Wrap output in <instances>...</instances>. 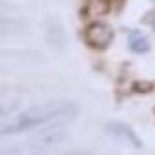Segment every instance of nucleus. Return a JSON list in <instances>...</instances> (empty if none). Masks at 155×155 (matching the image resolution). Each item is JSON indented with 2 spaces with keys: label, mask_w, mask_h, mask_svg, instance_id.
Here are the masks:
<instances>
[{
  "label": "nucleus",
  "mask_w": 155,
  "mask_h": 155,
  "mask_svg": "<svg viewBox=\"0 0 155 155\" xmlns=\"http://www.w3.org/2000/svg\"><path fill=\"white\" fill-rule=\"evenodd\" d=\"M68 139H69L68 130H66L62 124H53V126H48V128L40 130L38 133H35L33 137H29L26 142H28L31 148L40 150V151L46 153L48 150H51V148L57 146V144L66 142Z\"/></svg>",
  "instance_id": "obj_2"
},
{
  "label": "nucleus",
  "mask_w": 155,
  "mask_h": 155,
  "mask_svg": "<svg viewBox=\"0 0 155 155\" xmlns=\"http://www.w3.org/2000/svg\"><path fill=\"white\" fill-rule=\"evenodd\" d=\"M81 108L75 101L68 99H57V101H48L42 104H35L18 115H15L9 122L2 126V135H17L24 131H31L33 128L46 126L49 122H58V120H71L79 115Z\"/></svg>",
  "instance_id": "obj_1"
},
{
  "label": "nucleus",
  "mask_w": 155,
  "mask_h": 155,
  "mask_svg": "<svg viewBox=\"0 0 155 155\" xmlns=\"http://www.w3.org/2000/svg\"><path fill=\"white\" fill-rule=\"evenodd\" d=\"M115 38V31L106 22H93L84 31V40L91 49H106Z\"/></svg>",
  "instance_id": "obj_3"
},
{
  "label": "nucleus",
  "mask_w": 155,
  "mask_h": 155,
  "mask_svg": "<svg viewBox=\"0 0 155 155\" xmlns=\"http://www.w3.org/2000/svg\"><path fill=\"white\" fill-rule=\"evenodd\" d=\"M58 155H93L90 150H71V151H64V153H58Z\"/></svg>",
  "instance_id": "obj_7"
},
{
  "label": "nucleus",
  "mask_w": 155,
  "mask_h": 155,
  "mask_svg": "<svg viewBox=\"0 0 155 155\" xmlns=\"http://www.w3.org/2000/svg\"><path fill=\"white\" fill-rule=\"evenodd\" d=\"M104 130H106V133L110 137H113L115 140H119V142H122V144H126L130 148H135V150L142 148V140L139 139V135L135 133V130L131 126L124 124V122L110 120V122H106Z\"/></svg>",
  "instance_id": "obj_4"
},
{
  "label": "nucleus",
  "mask_w": 155,
  "mask_h": 155,
  "mask_svg": "<svg viewBox=\"0 0 155 155\" xmlns=\"http://www.w3.org/2000/svg\"><path fill=\"white\" fill-rule=\"evenodd\" d=\"M153 29H155V22H153Z\"/></svg>",
  "instance_id": "obj_8"
},
{
  "label": "nucleus",
  "mask_w": 155,
  "mask_h": 155,
  "mask_svg": "<svg viewBox=\"0 0 155 155\" xmlns=\"http://www.w3.org/2000/svg\"><path fill=\"white\" fill-rule=\"evenodd\" d=\"M2 155H44V151H40V150H35V148H31L28 142H24V144H20V146H9V148H6L4 151H2Z\"/></svg>",
  "instance_id": "obj_6"
},
{
  "label": "nucleus",
  "mask_w": 155,
  "mask_h": 155,
  "mask_svg": "<svg viewBox=\"0 0 155 155\" xmlns=\"http://www.w3.org/2000/svg\"><path fill=\"white\" fill-rule=\"evenodd\" d=\"M128 48L135 55H144V53L150 51V40H148V37L142 31L131 29L128 33Z\"/></svg>",
  "instance_id": "obj_5"
}]
</instances>
